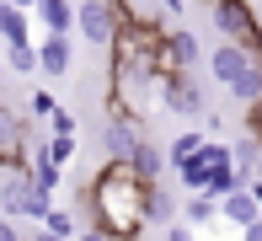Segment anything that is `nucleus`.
Returning <instances> with one entry per match:
<instances>
[{
  "label": "nucleus",
  "instance_id": "obj_6",
  "mask_svg": "<svg viewBox=\"0 0 262 241\" xmlns=\"http://www.w3.org/2000/svg\"><path fill=\"white\" fill-rule=\"evenodd\" d=\"M38 48V75H70V65H75V43H70V32H43V43H32Z\"/></svg>",
  "mask_w": 262,
  "mask_h": 241
},
{
  "label": "nucleus",
  "instance_id": "obj_19",
  "mask_svg": "<svg viewBox=\"0 0 262 241\" xmlns=\"http://www.w3.org/2000/svg\"><path fill=\"white\" fill-rule=\"evenodd\" d=\"M43 231H54V236H70V241H75V214H70V209H49Z\"/></svg>",
  "mask_w": 262,
  "mask_h": 241
},
{
  "label": "nucleus",
  "instance_id": "obj_24",
  "mask_svg": "<svg viewBox=\"0 0 262 241\" xmlns=\"http://www.w3.org/2000/svg\"><path fill=\"white\" fill-rule=\"evenodd\" d=\"M0 241H21V236H16V225H11L6 214H0Z\"/></svg>",
  "mask_w": 262,
  "mask_h": 241
},
{
  "label": "nucleus",
  "instance_id": "obj_10",
  "mask_svg": "<svg viewBox=\"0 0 262 241\" xmlns=\"http://www.w3.org/2000/svg\"><path fill=\"white\" fill-rule=\"evenodd\" d=\"M220 220H230L235 231H246L252 220H262V204H257L246 188H235V193H225V198H220Z\"/></svg>",
  "mask_w": 262,
  "mask_h": 241
},
{
  "label": "nucleus",
  "instance_id": "obj_25",
  "mask_svg": "<svg viewBox=\"0 0 262 241\" xmlns=\"http://www.w3.org/2000/svg\"><path fill=\"white\" fill-rule=\"evenodd\" d=\"M241 241H262V220H252V225H246V231H241Z\"/></svg>",
  "mask_w": 262,
  "mask_h": 241
},
{
  "label": "nucleus",
  "instance_id": "obj_5",
  "mask_svg": "<svg viewBox=\"0 0 262 241\" xmlns=\"http://www.w3.org/2000/svg\"><path fill=\"white\" fill-rule=\"evenodd\" d=\"M156 102L166 107V113H177V118H204V107H209V96H204V86H193V75H166V81H156Z\"/></svg>",
  "mask_w": 262,
  "mask_h": 241
},
{
  "label": "nucleus",
  "instance_id": "obj_9",
  "mask_svg": "<svg viewBox=\"0 0 262 241\" xmlns=\"http://www.w3.org/2000/svg\"><path fill=\"white\" fill-rule=\"evenodd\" d=\"M139 139H145V118H107V129H102V145L113 161H128Z\"/></svg>",
  "mask_w": 262,
  "mask_h": 241
},
{
  "label": "nucleus",
  "instance_id": "obj_17",
  "mask_svg": "<svg viewBox=\"0 0 262 241\" xmlns=\"http://www.w3.org/2000/svg\"><path fill=\"white\" fill-rule=\"evenodd\" d=\"M198 150H204V134H198V129H182L166 155H171V166H177V161H187V155H198Z\"/></svg>",
  "mask_w": 262,
  "mask_h": 241
},
{
  "label": "nucleus",
  "instance_id": "obj_4",
  "mask_svg": "<svg viewBox=\"0 0 262 241\" xmlns=\"http://www.w3.org/2000/svg\"><path fill=\"white\" fill-rule=\"evenodd\" d=\"M27 161H32V118L0 102V172H27Z\"/></svg>",
  "mask_w": 262,
  "mask_h": 241
},
{
  "label": "nucleus",
  "instance_id": "obj_22",
  "mask_svg": "<svg viewBox=\"0 0 262 241\" xmlns=\"http://www.w3.org/2000/svg\"><path fill=\"white\" fill-rule=\"evenodd\" d=\"M166 241H198V231L182 225V220H171V225H166Z\"/></svg>",
  "mask_w": 262,
  "mask_h": 241
},
{
  "label": "nucleus",
  "instance_id": "obj_21",
  "mask_svg": "<svg viewBox=\"0 0 262 241\" xmlns=\"http://www.w3.org/2000/svg\"><path fill=\"white\" fill-rule=\"evenodd\" d=\"M54 107H59V102H54V96H49V91H32V118H49V113H54Z\"/></svg>",
  "mask_w": 262,
  "mask_h": 241
},
{
  "label": "nucleus",
  "instance_id": "obj_18",
  "mask_svg": "<svg viewBox=\"0 0 262 241\" xmlns=\"http://www.w3.org/2000/svg\"><path fill=\"white\" fill-rule=\"evenodd\" d=\"M145 220L171 225V198H166V188H161V183H150V209H145Z\"/></svg>",
  "mask_w": 262,
  "mask_h": 241
},
{
  "label": "nucleus",
  "instance_id": "obj_15",
  "mask_svg": "<svg viewBox=\"0 0 262 241\" xmlns=\"http://www.w3.org/2000/svg\"><path fill=\"white\" fill-rule=\"evenodd\" d=\"M161 161H166V155H161L150 139H139V145H134V155H128V166H134L145 183H161Z\"/></svg>",
  "mask_w": 262,
  "mask_h": 241
},
{
  "label": "nucleus",
  "instance_id": "obj_29",
  "mask_svg": "<svg viewBox=\"0 0 262 241\" xmlns=\"http://www.w3.org/2000/svg\"><path fill=\"white\" fill-rule=\"evenodd\" d=\"M6 6H16V11H32V6H38V0H6Z\"/></svg>",
  "mask_w": 262,
  "mask_h": 241
},
{
  "label": "nucleus",
  "instance_id": "obj_30",
  "mask_svg": "<svg viewBox=\"0 0 262 241\" xmlns=\"http://www.w3.org/2000/svg\"><path fill=\"white\" fill-rule=\"evenodd\" d=\"M128 241H145V236H128Z\"/></svg>",
  "mask_w": 262,
  "mask_h": 241
},
{
  "label": "nucleus",
  "instance_id": "obj_26",
  "mask_svg": "<svg viewBox=\"0 0 262 241\" xmlns=\"http://www.w3.org/2000/svg\"><path fill=\"white\" fill-rule=\"evenodd\" d=\"M182 6H187V0H161V11H166V16H182Z\"/></svg>",
  "mask_w": 262,
  "mask_h": 241
},
{
  "label": "nucleus",
  "instance_id": "obj_23",
  "mask_svg": "<svg viewBox=\"0 0 262 241\" xmlns=\"http://www.w3.org/2000/svg\"><path fill=\"white\" fill-rule=\"evenodd\" d=\"M246 129H252V139H262V96L246 107Z\"/></svg>",
  "mask_w": 262,
  "mask_h": 241
},
{
  "label": "nucleus",
  "instance_id": "obj_13",
  "mask_svg": "<svg viewBox=\"0 0 262 241\" xmlns=\"http://www.w3.org/2000/svg\"><path fill=\"white\" fill-rule=\"evenodd\" d=\"M230 166L241 172V183H252V177H257V166H262V139L246 134L241 145H230Z\"/></svg>",
  "mask_w": 262,
  "mask_h": 241
},
{
  "label": "nucleus",
  "instance_id": "obj_14",
  "mask_svg": "<svg viewBox=\"0 0 262 241\" xmlns=\"http://www.w3.org/2000/svg\"><path fill=\"white\" fill-rule=\"evenodd\" d=\"M214 220H220V204H214L209 193H187V204H182V225H193V231H198V225H214Z\"/></svg>",
  "mask_w": 262,
  "mask_h": 241
},
{
  "label": "nucleus",
  "instance_id": "obj_12",
  "mask_svg": "<svg viewBox=\"0 0 262 241\" xmlns=\"http://www.w3.org/2000/svg\"><path fill=\"white\" fill-rule=\"evenodd\" d=\"M59 172H64V166H54V161H49V150L38 145V150H32V161H27V183L38 188L43 198H49V193L59 188Z\"/></svg>",
  "mask_w": 262,
  "mask_h": 241
},
{
  "label": "nucleus",
  "instance_id": "obj_7",
  "mask_svg": "<svg viewBox=\"0 0 262 241\" xmlns=\"http://www.w3.org/2000/svg\"><path fill=\"white\" fill-rule=\"evenodd\" d=\"M75 32L86 43H113V11H107V0H75Z\"/></svg>",
  "mask_w": 262,
  "mask_h": 241
},
{
  "label": "nucleus",
  "instance_id": "obj_3",
  "mask_svg": "<svg viewBox=\"0 0 262 241\" xmlns=\"http://www.w3.org/2000/svg\"><path fill=\"white\" fill-rule=\"evenodd\" d=\"M49 209L54 204L27 183V172H6V183H0V214H6V220H38L43 225Z\"/></svg>",
  "mask_w": 262,
  "mask_h": 241
},
{
  "label": "nucleus",
  "instance_id": "obj_8",
  "mask_svg": "<svg viewBox=\"0 0 262 241\" xmlns=\"http://www.w3.org/2000/svg\"><path fill=\"white\" fill-rule=\"evenodd\" d=\"M220 155H225V145L204 139V150H198V155L177 161V183H182L187 193H204V188H209V172H214V161H220Z\"/></svg>",
  "mask_w": 262,
  "mask_h": 241
},
{
  "label": "nucleus",
  "instance_id": "obj_1",
  "mask_svg": "<svg viewBox=\"0 0 262 241\" xmlns=\"http://www.w3.org/2000/svg\"><path fill=\"white\" fill-rule=\"evenodd\" d=\"M80 204H86V225L113 241H128V236H145V209H150V183L134 172L128 161H113L107 155V166L97 177L86 183V193H80Z\"/></svg>",
  "mask_w": 262,
  "mask_h": 241
},
{
  "label": "nucleus",
  "instance_id": "obj_28",
  "mask_svg": "<svg viewBox=\"0 0 262 241\" xmlns=\"http://www.w3.org/2000/svg\"><path fill=\"white\" fill-rule=\"evenodd\" d=\"M32 241H70V236H54V231H38V236H32Z\"/></svg>",
  "mask_w": 262,
  "mask_h": 241
},
{
  "label": "nucleus",
  "instance_id": "obj_2",
  "mask_svg": "<svg viewBox=\"0 0 262 241\" xmlns=\"http://www.w3.org/2000/svg\"><path fill=\"white\" fill-rule=\"evenodd\" d=\"M209 16L220 27V43H241L252 54H262V22H257L252 0H209Z\"/></svg>",
  "mask_w": 262,
  "mask_h": 241
},
{
  "label": "nucleus",
  "instance_id": "obj_27",
  "mask_svg": "<svg viewBox=\"0 0 262 241\" xmlns=\"http://www.w3.org/2000/svg\"><path fill=\"white\" fill-rule=\"evenodd\" d=\"M75 241H113V236H102V231H91V225H86V231H80Z\"/></svg>",
  "mask_w": 262,
  "mask_h": 241
},
{
  "label": "nucleus",
  "instance_id": "obj_11",
  "mask_svg": "<svg viewBox=\"0 0 262 241\" xmlns=\"http://www.w3.org/2000/svg\"><path fill=\"white\" fill-rule=\"evenodd\" d=\"M32 16L43 32H75V0H38Z\"/></svg>",
  "mask_w": 262,
  "mask_h": 241
},
{
  "label": "nucleus",
  "instance_id": "obj_20",
  "mask_svg": "<svg viewBox=\"0 0 262 241\" xmlns=\"http://www.w3.org/2000/svg\"><path fill=\"white\" fill-rule=\"evenodd\" d=\"M49 134H75V118H70L64 107H54V113H49Z\"/></svg>",
  "mask_w": 262,
  "mask_h": 241
},
{
  "label": "nucleus",
  "instance_id": "obj_16",
  "mask_svg": "<svg viewBox=\"0 0 262 241\" xmlns=\"http://www.w3.org/2000/svg\"><path fill=\"white\" fill-rule=\"evenodd\" d=\"M6 65L16 70V75H32V70H38V48H32V43H11L6 48Z\"/></svg>",
  "mask_w": 262,
  "mask_h": 241
}]
</instances>
